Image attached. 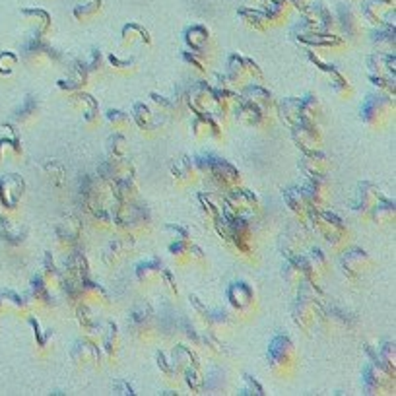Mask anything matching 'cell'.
<instances>
[{"label":"cell","instance_id":"obj_14","mask_svg":"<svg viewBox=\"0 0 396 396\" xmlns=\"http://www.w3.org/2000/svg\"><path fill=\"white\" fill-rule=\"evenodd\" d=\"M367 69L371 72V76L395 82V55L383 53V51L373 53L371 57L367 58Z\"/></svg>","mask_w":396,"mask_h":396},{"label":"cell","instance_id":"obj_32","mask_svg":"<svg viewBox=\"0 0 396 396\" xmlns=\"http://www.w3.org/2000/svg\"><path fill=\"white\" fill-rule=\"evenodd\" d=\"M301 103L303 119H311V121H319L323 115V103L319 101L317 95H305L299 99Z\"/></svg>","mask_w":396,"mask_h":396},{"label":"cell","instance_id":"obj_25","mask_svg":"<svg viewBox=\"0 0 396 396\" xmlns=\"http://www.w3.org/2000/svg\"><path fill=\"white\" fill-rule=\"evenodd\" d=\"M375 223L379 225H388V223H395V202L386 200V198H381L375 206L369 212V216Z\"/></svg>","mask_w":396,"mask_h":396},{"label":"cell","instance_id":"obj_9","mask_svg":"<svg viewBox=\"0 0 396 396\" xmlns=\"http://www.w3.org/2000/svg\"><path fill=\"white\" fill-rule=\"evenodd\" d=\"M186 45H188V53H193L195 57L200 58L202 62H206L208 55H212L214 51H210L214 47V41L210 37V32L202 25H193L190 29H186L185 35Z\"/></svg>","mask_w":396,"mask_h":396},{"label":"cell","instance_id":"obj_36","mask_svg":"<svg viewBox=\"0 0 396 396\" xmlns=\"http://www.w3.org/2000/svg\"><path fill=\"white\" fill-rule=\"evenodd\" d=\"M70 105H72L74 109H80L82 113H86V111H90L93 107H97V103L93 101L88 93L82 92H76L74 95H70Z\"/></svg>","mask_w":396,"mask_h":396},{"label":"cell","instance_id":"obj_19","mask_svg":"<svg viewBox=\"0 0 396 396\" xmlns=\"http://www.w3.org/2000/svg\"><path fill=\"white\" fill-rule=\"evenodd\" d=\"M243 95H245L243 99H247L249 103H253L255 107H258L264 115L274 107V101H272L270 92H268L267 88L258 86V84H247V86H245Z\"/></svg>","mask_w":396,"mask_h":396},{"label":"cell","instance_id":"obj_7","mask_svg":"<svg viewBox=\"0 0 396 396\" xmlns=\"http://www.w3.org/2000/svg\"><path fill=\"white\" fill-rule=\"evenodd\" d=\"M303 193L311 208L325 210L332 197V186L328 183L326 175H317V177H309L307 185L303 186Z\"/></svg>","mask_w":396,"mask_h":396},{"label":"cell","instance_id":"obj_24","mask_svg":"<svg viewBox=\"0 0 396 396\" xmlns=\"http://www.w3.org/2000/svg\"><path fill=\"white\" fill-rule=\"evenodd\" d=\"M303 241H305V232L299 225H291L290 230L282 235V249L286 251L288 256L299 255V251L303 249Z\"/></svg>","mask_w":396,"mask_h":396},{"label":"cell","instance_id":"obj_31","mask_svg":"<svg viewBox=\"0 0 396 396\" xmlns=\"http://www.w3.org/2000/svg\"><path fill=\"white\" fill-rule=\"evenodd\" d=\"M132 121L138 125V128L142 130H150L153 128V119H156V113L151 111L148 105L144 103H136L132 107Z\"/></svg>","mask_w":396,"mask_h":396},{"label":"cell","instance_id":"obj_17","mask_svg":"<svg viewBox=\"0 0 396 396\" xmlns=\"http://www.w3.org/2000/svg\"><path fill=\"white\" fill-rule=\"evenodd\" d=\"M251 80V74L247 69V60L239 55H230L227 58V82L232 84L233 88H241L247 86Z\"/></svg>","mask_w":396,"mask_h":396},{"label":"cell","instance_id":"obj_3","mask_svg":"<svg viewBox=\"0 0 396 396\" xmlns=\"http://www.w3.org/2000/svg\"><path fill=\"white\" fill-rule=\"evenodd\" d=\"M361 121L371 128L388 127L395 119V99L388 93H371L363 99L360 109Z\"/></svg>","mask_w":396,"mask_h":396},{"label":"cell","instance_id":"obj_33","mask_svg":"<svg viewBox=\"0 0 396 396\" xmlns=\"http://www.w3.org/2000/svg\"><path fill=\"white\" fill-rule=\"evenodd\" d=\"M107 123L113 127L115 132H125L132 125V116L125 113V111H119V109H109L107 111Z\"/></svg>","mask_w":396,"mask_h":396},{"label":"cell","instance_id":"obj_23","mask_svg":"<svg viewBox=\"0 0 396 396\" xmlns=\"http://www.w3.org/2000/svg\"><path fill=\"white\" fill-rule=\"evenodd\" d=\"M282 276L288 280L291 286H297V284H301V282L307 280V272H305V267H303L301 255L288 256V262L284 264Z\"/></svg>","mask_w":396,"mask_h":396},{"label":"cell","instance_id":"obj_27","mask_svg":"<svg viewBox=\"0 0 396 396\" xmlns=\"http://www.w3.org/2000/svg\"><path fill=\"white\" fill-rule=\"evenodd\" d=\"M278 113L282 116V121L288 125V127H293L295 123H299L303 119L301 113V103H299V99H284V101H280L278 103Z\"/></svg>","mask_w":396,"mask_h":396},{"label":"cell","instance_id":"obj_28","mask_svg":"<svg viewBox=\"0 0 396 396\" xmlns=\"http://www.w3.org/2000/svg\"><path fill=\"white\" fill-rule=\"evenodd\" d=\"M78 233H80V223L74 220V218H69V220L60 221V225L57 227V241L58 245L64 249H69L70 245L74 243L78 239Z\"/></svg>","mask_w":396,"mask_h":396},{"label":"cell","instance_id":"obj_5","mask_svg":"<svg viewBox=\"0 0 396 396\" xmlns=\"http://www.w3.org/2000/svg\"><path fill=\"white\" fill-rule=\"evenodd\" d=\"M395 384V373L386 369L383 363H369L363 369V388L367 395H381L391 391Z\"/></svg>","mask_w":396,"mask_h":396},{"label":"cell","instance_id":"obj_34","mask_svg":"<svg viewBox=\"0 0 396 396\" xmlns=\"http://www.w3.org/2000/svg\"><path fill=\"white\" fill-rule=\"evenodd\" d=\"M107 151H109V158H127L128 146L123 132H115L107 140Z\"/></svg>","mask_w":396,"mask_h":396},{"label":"cell","instance_id":"obj_6","mask_svg":"<svg viewBox=\"0 0 396 396\" xmlns=\"http://www.w3.org/2000/svg\"><path fill=\"white\" fill-rule=\"evenodd\" d=\"M291 136L303 151L319 150L323 144V132L317 125V121H311V119H301L299 123H295L291 127Z\"/></svg>","mask_w":396,"mask_h":396},{"label":"cell","instance_id":"obj_26","mask_svg":"<svg viewBox=\"0 0 396 396\" xmlns=\"http://www.w3.org/2000/svg\"><path fill=\"white\" fill-rule=\"evenodd\" d=\"M127 256V235L121 239H111L103 251V262L107 267H115Z\"/></svg>","mask_w":396,"mask_h":396},{"label":"cell","instance_id":"obj_18","mask_svg":"<svg viewBox=\"0 0 396 396\" xmlns=\"http://www.w3.org/2000/svg\"><path fill=\"white\" fill-rule=\"evenodd\" d=\"M233 116H235V121L239 123V125H243V127H253V125H258L260 121H262V116L264 113L255 107L253 103H249L247 99H241L239 103L235 105L232 109Z\"/></svg>","mask_w":396,"mask_h":396},{"label":"cell","instance_id":"obj_30","mask_svg":"<svg viewBox=\"0 0 396 396\" xmlns=\"http://www.w3.org/2000/svg\"><path fill=\"white\" fill-rule=\"evenodd\" d=\"M43 284H45L49 290H55V288H62V284H64V272H60L57 267H55V262H53V258L47 255L45 256V270H43Z\"/></svg>","mask_w":396,"mask_h":396},{"label":"cell","instance_id":"obj_29","mask_svg":"<svg viewBox=\"0 0 396 396\" xmlns=\"http://www.w3.org/2000/svg\"><path fill=\"white\" fill-rule=\"evenodd\" d=\"M86 268H88V262L80 253H70L64 262V280H84Z\"/></svg>","mask_w":396,"mask_h":396},{"label":"cell","instance_id":"obj_11","mask_svg":"<svg viewBox=\"0 0 396 396\" xmlns=\"http://www.w3.org/2000/svg\"><path fill=\"white\" fill-rule=\"evenodd\" d=\"M225 206H227V212L233 216H243L247 212L258 208V200L251 190L233 186V188H230V195L225 198Z\"/></svg>","mask_w":396,"mask_h":396},{"label":"cell","instance_id":"obj_10","mask_svg":"<svg viewBox=\"0 0 396 396\" xmlns=\"http://www.w3.org/2000/svg\"><path fill=\"white\" fill-rule=\"evenodd\" d=\"M186 103L190 105V109L198 113V115H212L214 109H216V95H214V90L206 86L204 82L197 84L190 92H188V97H186Z\"/></svg>","mask_w":396,"mask_h":396},{"label":"cell","instance_id":"obj_37","mask_svg":"<svg viewBox=\"0 0 396 396\" xmlns=\"http://www.w3.org/2000/svg\"><path fill=\"white\" fill-rule=\"evenodd\" d=\"M109 64H111V69L121 72V74H128V72L136 70V60H132V58L121 60L119 57H109Z\"/></svg>","mask_w":396,"mask_h":396},{"label":"cell","instance_id":"obj_21","mask_svg":"<svg viewBox=\"0 0 396 396\" xmlns=\"http://www.w3.org/2000/svg\"><path fill=\"white\" fill-rule=\"evenodd\" d=\"M284 200H286V204L290 206V210L299 218V220H307V216H309V212H311V206H309V202H307V198H305V193H303V188H288V190H284Z\"/></svg>","mask_w":396,"mask_h":396},{"label":"cell","instance_id":"obj_8","mask_svg":"<svg viewBox=\"0 0 396 396\" xmlns=\"http://www.w3.org/2000/svg\"><path fill=\"white\" fill-rule=\"evenodd\" d=\"M340 253H342V268H344V274H346L349 280L360 278L361 274H365V272L371 268V256L367 255L363 249L351 247V249H342Z\"/></svg>","mask_w":396,"mask_h":396},{"label":"cell","instance_id":"obj_4","mask_svg":"<svg viewBox=\"0 0 396 396\" xmlns=\"http://www.w3.org/2000/svg\"><path fill=\"white\" fill-rule=\"evenodd\" d=\"M195 162H197L198 173L208 175L218 186H223V188L230 190L233 186L239 185L237 169L227 162L220 160V158H216V156H198Z\"/></svg>","mask_w":396,"mask_h":396},{"label":"cell","instance_id":"obj_20","mask_svg":"<svg viewBox=\"0 0 396 396\" xmlns=\"http://www.w3.org/2000/svg\"><path fill=\"white\" fill-rule=\"evenodd\" d=\"M162 260H158V258H148V260L140 262L138 267H136V278H138L140 284H144V286H151V284L162 282Z\"/></svg>","mask_w":396,"mask_h":396},{"label":"cell","instance_id":"obj_16","mask_svg":"<svg viewBox=\"0 0 396 396\" xmlns=\"http://www.w3.org/2000/svg\"><path fill=\"white\" fill-rule=\"evenodd\" d=\"M171 175H173L175 183L179 185H190L198 179V167L197 162L193 158H181L171 165Z\"/></svg>","mask_w":396,"mask_h":396},{"label":"cell","instance_id":"obj_22","mask_svg":"<svg viewBox=\"0 0 396 396\" xmlns=\"http://www.w3.org/2000/svg\"><path fill=\"white\" fill-rule=\"evenodd\" d=\"M72 360L78 365H90L99 361V348L92 340H82L72 348Z\"/></svg>","mask_w":396,"mask_h":396},{"label":"cell","instance_id":"obj_2","mask_svg":"<svg viewBox=\"0 0 396 396\" xmlns=\"http://www.w3.org/2000/svg\"><path fill=\"white\" fill-rule=\"evenodd\" d=\"M314 282L305 280L299 284V293L295 297V301L291 305V317L293 323L299 326L301 330L309 332L311 326L314 325L317 317L321 314V303H319V295L313 290Z\"/></svg>","mask_w":396,"mask_h":396},{"label":"cell","instance_id":"obj_35","mask_svg":"<svg viewBox=\"0 0 396 396\" xmlns=\"http://www.w3.org/2000/svg\"><path fill=\"white\" fill-rule=\"evenodd\" d=\"M136 41H146V43H150V35H148L146 29H142L138 25L130 23V25H127V27L123 29V45L132 47Z\"/></svg>","mask_w":396,"mask_h":396},{"label":"cell","instance_id":"obj_12","mask_svg":"<svg viewBox=\"0 0 396 396\" xmlns=\"http://www.w3.org/2000/svg\"><path fill=\"white\" fill-rule=\"evenodd\" d=\"M383 198L379 186L373 185V183H361L356 190V198H354V210L356 214H360L363 218L369 216L371 208Z\"/></svg>","mask_w":396,"mask_h":396},{"label":"cell","instance_id":"obj_1","mask_svg":"<svg viewBox=\"0 0 396 396\" xmlns=\"http://www.w3.org/2000/svg\"><path fill=\"white\" fill-rule=\"evenodd\" d=\"M268 365L282 379L291 377L297 369V349L290 338L276 334L268 344Z\"/></svg>","mask_w":396,"mask_h":396},{"label":"cell","instance_id":"obj_15","mask_svg":"<svg viewBox=\"0 0 396 396\" xmlns=\"http://www.w3.org/2000/svg\"><path fill=\"white\" fill-rule=\"evenodd\" d=\"M328 160L325 153H321L319 150L313 151H303L301 162H299V169H301L305 177H317V175L328 173Z\"/></svg>","mask_w":396,"mask_h":396},{"label":"cell","instance_id":"obj_13","mask_svg":"<svg viewBox=\"0 0 396 396\" xmlns=\"http://www.w3.org/2000/svg\"><path fill=\"white\" fill-rule=\"evenodd\" d=\"M227 299L235 311H247L253 307L255 301V291L251 286H247L245 282H233L227 288Z\"/></svg>","mask_w":396,"mask_h":396}]
</instances>
